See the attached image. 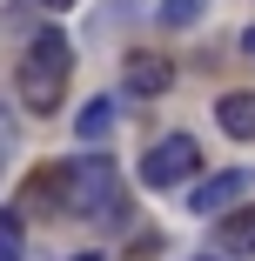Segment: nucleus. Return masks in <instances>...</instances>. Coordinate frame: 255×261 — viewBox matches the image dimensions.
Masks as SVG:
<instances>
[{"mask_svg":"<svg viewBox=\"0 0 255 261\" xmlns=\"http://www.w3.org/2000/svg\"><path fill=\"white\" fill-rule=\"evenodd\" d=\"M67 74H74V47L67 34H40L20 67H14V87H20V108L27 114H54L61 100H67Z\"/></svg>","mask_w":255,"mask_h":261,"instance_id":"nucleus-1","label":"nucleus"},{"mask_svg":"<svg viewBox=\"0 0 255 261\" xmlns=\"http://www.w3.org/2000/svg\"><path fill=\"white\" fill-rule=\"evenodd\" d=\"M67 215H121V174L108 154H81L67 161Z\"/></svg>","mask_w":255,"mask_h":261,"instance_id":"nucleus-2","label":"nucleus"},{"mask_svg":"<svg viewBox=\"0 0 255 261\" xmlns=\"http://www.w3.org/2000/svg\"><path fill=\"white\" fill-rule=\"evenodd\" d=\"M195 174H201V141L195 134H161L155 147L141 154V181L148 188H181Z\"/></svg>","mask_w":255,"mask_h":261,"instance_id":"nucleus-3","label":"nucleus"},{"mask_svg":"<svg viewBox=\"0 0 255 261\" xmlns=\"http://www.w3.org/2000/svg\"><path fill=\"white\" fill-rule=\"evenodd\" d=\"M242 194H248V174L242 168H222V174H208V181H195V194H188V215H235L242 207Z\"/></svg>","mask_w":255,"mask_h":261,"instance_id":"nucleus-4","label":"nucleus"},{"mask_svg":"<svg viewBox=\"0 0 255 261\" xmlns=\"http://www.w3.org/2000/svg\"><path fill=\"white\" fill-rule=\"evenodd\" d=\"M121 87H128V94H141V100H155V94H168V87H175V61H168V54H155V47H134V54L121 61Z\"/></svg>","mask_w":255,"mask_h":261,"instance_id":"nucleus-5","label":"nucleus"},{"mask_svg":"<svg viewBox=\"0 0 255 261\" xmlns=\"http://www.w3.org/2000/svg\"><path fill=\"white\" fill-rule=\"evenodd\" d=\"M20 207H27V215H67V161L34 168L27 188H20Z\"/></svg>","mask_w":255,"mask_h":261,"instance_id":"nucleus-6","label":"nucleus"},{"mask_svg":"<svg viewBox=\"0 0 255 261\" xmlns=\"http://www.w3.org/2000/svg\"><path fill=\"white\" fill-rule=\"evenodd\" d=\"M215 121H222V134H228V141H255V87H242V94H222Z\"/></svg>","mask_w":255,"mask_h":261,"instance_id":"nucleus-7","label":"nucleus"},{"mask_svg":"<svg viewBox=\"0 0 255 261\" xmlns=\"http://www.w3.org/2000/svg\"><path fill=\"white\" fill-rule=\"evenodd\" d=\"M215 248L222 254H255V207H235V215L215 221Z\"/></svg>","mask_w":255,"mask_h":261,"instance_id":"nucleus-8","label":"nucleus"},{"mask_svg":"<svg viewBox=\"0 0 255 261\" xmlns=\"http://www.w3.org/2000/svg\"><path fill=\"white\" fill-rule=\"evenodd\" d=\"M108 127H114V108H108V100H87V108H81V141H101Z\"/></svg>","mask_w":255,"mask_h":261,"instance_id":"nucleus-9","label":"nucleus"},{"mask_svg":"<svg viewBox=\"0 0 255 261\" xmlns=\"http://www.w3.org/2000/svg\"><path fill=\"white\" fill-rule=\"evenodd\" d=\"M161 14H168V20H175V27H188V20H195V14H201V0H168V7H161Z\"/></svg>","mask_w":255,"mask_h":261,"instance_id":"nucleus-10","label":"nucleus"},{"mask_svg":"<svg viewBox=\"0 0 255 261\" xmlns=\"http://www.w3.org/2000/svg\"><path fill=\"white\" fill-rule=\"evenodd\" d=\"M34 7H47V14H61V7H74V0H34Z\"/></svg>","mask_w":255,"mask_h":261,"instance_id":"nucleus-11","label":"nucleus"},{"mask_svg":"<svg viewBox=\"0 0 255 261\" xmlns=\"http://www.w3.org/2000/svg\"><path fill=\"white\" fill-rule=\"evenodd\" d=\"M242 54H248V61H255V27H248V34H242Z\"/></svg>","mask_w":255,"mask_h":261,"instance_id":"nucleus-12","label":"nucleus"},{"mask_svg":"<svg viewBox=\"0 0 255 261\" xmlns=\"http://www.w3.org/2000/svg\"><path fill=\"white\" fill-rule=\"evenodd\" d=\"M74 261H101V254H94V248H87V254H74Z\"/></svg>","mask_w":255,"mask_h":261,"instance_id":"nucleus-13","label":"nucleus"}]
</instances>
